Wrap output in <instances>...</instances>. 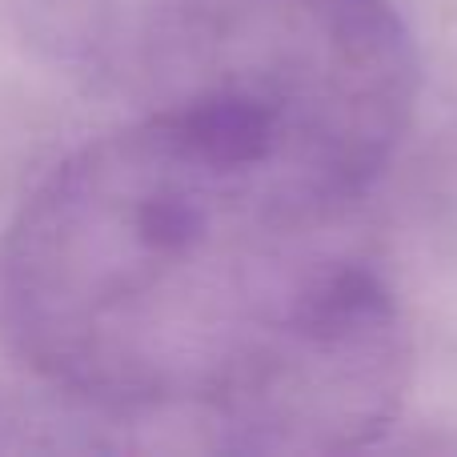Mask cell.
I'll return each mask as SVG.
<instances>
[{"instance_id": "obj_1", "label": "cell", "mask_w": 457, "mask_h": 457, "mask_svg": "<svg viewBox=\"0 0 457 457\" xmlns=\"http://www.w3.org/2000/svg\"><path fill=\"white\" fill-rule=\"evenodd\" d=\"M225 141L141 112L32 189L0 241V329L53 389L233 453L293 317L345 249Z\"/></svg>"}, {"instance_id": "obj_2", "label": "cell", "mask_w": 457, "mask_h": 457, "mask_svg": "<svg viewBox=\"0 0 457 457\" xmlns=\"http://www.w3.org/2000/svg\"><path fill=\"white\" fill-rule=\"evenodd\" d=\"M137 69L145 112L217 137L333 213L389 169L421 88L394 0H161Z\"/></svg>"}]
</instances>
